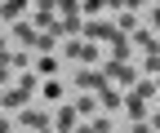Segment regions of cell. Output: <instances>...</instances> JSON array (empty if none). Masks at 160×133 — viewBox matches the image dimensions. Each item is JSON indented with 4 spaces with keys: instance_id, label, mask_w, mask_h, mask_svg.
Returning <instances> with one entry per match:
<instances>
[{
    "instance_id": "cell-15",
    "label": "cell",
    "mask_w": 160,
    "mask_h": 133,
    "mask_svg": "<svg viewBox=\"0 0 160 133\" xmlns=\"http://www.w3.org/2000/svg\"><path fill=\"white\" fill-rule=\"evenodd\" d=\"M80 49H85L80 40H67V45H62V58H71V62H80Z\"/></svg>"
},
{
    "instance_id": "cell-29",
    "label": "cell",
    "mask_w": 160,
    "mask_h": 133,
    "mask_svg": "<svg viewBox=\"0 0 160 133\" xmlns=\"http://www.w3.org/2000/svg\"><path fill=\"white\" fill-rule=\"evenodd\" d=\"M0 5H5V0H0Z\"/></svg>"
},
{
    "instance_id": "cell-25",
    "label": "cell",
    "mask_w": 160,
    "mask_h": 133,
    "mask_svg": "<svg viewBox=\"0 0 160 133\" xmlns=\"http://www.w3.org/2000/svg\"><path fill=\"white\" fill-rule=\"evenodd\" d=\"M36 5H45V9H53V0H36Z\"/></svg>"
},
{
    "instance_id": "cell-24",
    "label": "cell",
    "mask_w": 160,
    "mask_h": 133,
    "mask_svg": "<svg viewBox=\"0 0 160 133\" xmlns=\"http://www.w3.org/2000/svg\"><path fill=\"white\" fill-rule=\"evenodd\" d=\"M125 5H129V9H138V5H147V0H125Z\"/></svg>"
},
{
    "instance_id": "cell-21",
    "label": "cell",
    "mask_w": 160,
    "mask_h": 133,
    "mask_svg": "<svg viewBox=\"0 0 160 133\" xmlns=\"http://www.w3.org/2000/svg\"><path fill=\"white\" fill-rule=\"evenodd\" d=\"M0 133H13V120L9 116H0Z\"/></svg>"
},
{
    "instance_id": "cell-12",
    "label": "cell",
    "mask_w": 160,
    "mask_h": 133,
    "mask_svg": "<svg viewBox=\"0 0 160 133\" xmlns=\"http://www.w3.org/2000/svg\"><path fill=\"white\" fill-rule=\"evenodd\" d=\"M53 13H62V18H80V0H53Z\"/></svg>"
},
{
    "instance_id": "cell-14",
    "label": "cell",
    "mask_w": 160,
    "mask_h": 133,
    "mask_svg": "<svg viewBox=\"0 0 160 133\" xmlns=\"http://www.w3.org/2000/svg\"><path fill=\"white\" fill-rule=\"evenodd\" d=\"M89 129H93V133H111V116H107V111L89 116Z\"/></svg>"
},
{
    "instance_id": "cell-27",
    "label": "cell",
    "mask_w": 160,
    "mask_h": 133,
    "mask_svg": "<svg viewBox=\"0 0 160 133\" xmlns=\"http://www.w3.org/2000/svg\"><path fill=\"white\" fill-rule=\"evenodd\" d=\"M0 31H5V18H0Z\"/></svg>"
},
{
    "instance_id": "cell-22",
    "label": "cell",
    "mask_w": 160,
    "mask_h": 133,
    "mask_svg": "<svg viewBox=\"0 0 160 133\" xmlns=\"http://www.w3.org/2000/svg\"><path fill=\"white\" fill-rule=\"evenodd\" d=\"M151 27H160V5H156V9H151Z\"/></svg>"
},
{
    "instance_id": "cell-10",
    "label": "cell",
    "mask_w": 160,
    "mask_h": 133,
    "mask_svg": "<svg viewBox=\"0 0 160 133\" xmlns=\"http://www.w3.org/2000/svg\"><path fill=\"white\" fill-rule=\"evenodd\" d=\"M129 98H138V102H151L156 98V80H133V93Z\"/></svg>"
},
{
    "instance_id": "cell-16",
    "label": "cell",
    "mask_w": 160,
    "mask_h": 133,
    "mask_svg": "<svg viewBox=\"0 0 160 133\" xmlns=\"http://www.w3.org/2000/svg\"><path fill=\"white\" fill-rule=\"evenodd\" d=\"M142 71L147 75H160V53H147V58H142Z\"/></svg>"
},
{
    "instance_id": "cell-3",
    "label": "cell",
    "mask_w": 160,
    "mask_h": 133,
    "mask_svg": "<svg viewBox=\"0 0 160 133\" xmlns=\"http://www.w3.org/2000/svg\"><path fill=\"white\" fill-rule=\"evenodd\" d=\"M45 124H49V116H45V111H36V107H22V111H18V129L36 133V129H45Z\"/></svg>"
},
{
    "instance_id": "cell-8",
    "label": "cell",
    "mask_w": 160,
    "mask_h": 133,
    "mask_svg": "<svg viewBox=\"0 0 160 133\" xmlns=\"http://www.w3.org/2000/svg\"><path fill=\"white\" fill-rule=\"evenodd\" d=\"M40 98H49L53 107L67 102V84H62V80H45V84H40Z\"/></svg>"
},
{
    "instance_id": "cell-1",
    "label": "cell",
    "mask_w": 160,
    "mask_h": 133,
    "mask_svg": "<svg viewBox=\"0 0 160 133\" xmlns=\"http://www.w3.org/2000/svg\"><path fill=\"white\" fill-rule=\"evenodd\" d=\"M49 129H58V133H76V129H80L76 107H71V102H58V107H53V120H49Z\"/></svg>"
},
{
    "instance_id": "cell-11",
    "label": "cell",
    "mask_w": 160,
    "mask_h": 133,
    "mask_svg": "<svg viewBox=\"0 0 160 133\" xmlns=\"http://www.w3.org/2000/svg\"><path fill=\"white\" fill-rule=\"evenodd\" d=\"M31 62H36V75H45V80L58 71V58H53V53H40V58H31Z\"/></svg>"
},
{
    "instance_id": "cell-9",
    "label": "cell",
    "mask_w": 160,
    "mask_h": 133,
    "mask_svg": "<svg viewBox=\"0 0 160 133\" xmlns=\"http://www.w3.org/2000/svg\"><path fill=\"white\" fill-rule=\"evenodd\" d=\"M71 107H76V116H93V111H98V93H80Z\"/></svg>"
},
{
    "instance_id": "cell-7",
    "label": "cell",
    "mask_w": 160,
    "mask_h": 133,
    "mask_svg": "<svg viewBox=\"0 0 160 133\" xmlns=\"http://www.w3.org/2000/svg\"><path fill=\"white\" fill-rule=\"evenodd\" d=\"M98 107H102V111H120V107H125V93L111 89V84H102V89H98Z\"/></svg>"
},
{
    "instance_id": "cell-6",
    "label": "cell",
    "mask_w": 160,
    "mask_h": 133,
    "mask_svg": "<svg viewBox=\"0 0 160 133\" xmlns=\"http://www.w3.org/2000/svg\"><path fill=\"white\" fill-rule=\"evenodd\" d=\"M27 5H31V0H5V5H0V18H5L9 27L22 22V18H27Z\"/></svg>"
},
{
    "instance_id": "cell-20",
    "label": "cell",
    "mask_w": 160,
    "mask_h": 133,
    "mask_svg": "<svg viewBox=\"0 0 160 133\" xmlns=\"http://www.w3.org/2000/svg\"><path fill=\"white\" fill-rule=\"evenodd\" d=\"M147 124H151V133H160V107L151 111V120H147Z\"/></svg>"
},
{
    "instance_id": "cell-28",
    "label": "cell",
    "mask_w": 160,
    "mask_h": 133,
    "mask_svg": "<svg viewBox=\"0 0 160 133\" xmlns=\"http://www.w3.org/2000/svg\"><path fill=\"white\" fill-rule=\"evenodd\" d=\"M18 133H27V129H18Z\"/></svg>"
},
{
    "instance_id": "cell-4",
    "label": "cell",
    "mask_w": 160,
    "mask_h": 133,
    "mask_svg": "<svg viewBox=\"0 0 160 133\" xmlns=\"http://www.w3.org/2000/svg\"><path fill=\"white\" fill-rule=\"evenodd\" d=\"M27 98H31V93H22L18 84L0 89V107H5V111H22V107H27Z\"/></svg>"
},
{
    "instance_id": "cell-13",
    "label": "cell",
    "mask_w": 160,
    "mask_h": 133,
    "mask_svg": "<svg viewBox=\"0 0 160 133\" xmlns=\"http://www.w3.org/2000/svg\"><path fill=\"white\" fill-rule=\"evenodd\" d=\"M125 116H129V120H142V116H147V102H138V98H125Z\"/></svg>"
},
{
    "instance_id": "cell-19",
    "label": "cell",
    "mask_w": 160,
    "mask_h": 133,
    "mask_svg": "<svg viewBox=\"0 0 160 133\" xmlns=\"http://www.w3.org/2000/svg\"><path fill=\"white\" fill-rule=\"evenodd\" d=\"M129 133H151V124H147V120H133V124H129Z\"/></svg>"
},
{
    "instance_id": "cell-5",
    "label": "cell",
    "mask_w": 160,
    "mask_h": 133,
    "mask_svg": "<svg viewBox=\"0 0 160 133\" xmlns=\"http://www.w3.org/2000/svg\"><path fill=\"white\" fill-rule=\"evenodd\" d=\"M36 36H40V31H31L27 22H13V27H9V45H18V49H31V45H36Z\"/></svg>"
},
{
    "instance_id": "cell-17",
    "label": "cell",
    "mask_w": 160,
    "mask_h": 133,
    "mask_svg": "<svg viewBox=\"0 0 160 133\" xmlns=\"http://www.w3.org/2000/svg\"><path fill=\"white\" fill-rule=\"evenodd\" d=\"M9 84H13V67H9V58H5V62H0V89H9Z\"/></svg>"
},
{
    "instance_id": "cell-23",
    "label": "cell",
    "mask_w": 160,
    "mask_h": 133,
    "mask_svg": "<svg viewBox=\"0 0 160 133\" xmlns=\"http://www.w3.org/2000/svg\"><path fill=\"white\" fill-rule=\"evenodd\" d=\"M107 5H111V9H125V0H107Z\"/></svg>"
},
{
    "instance_id": "cell-2",
    "label": "cell",
    "mask_w": 160,
    "mask_h": 133,
    "mask_svg": "<svg viewBox=\"0 0 160 133\" xmlns=\"http://www.w3.org/2000/svg\"><path fill=\"white\" fill-rule=\"evenodd\" d=\"M102 84H107L102 67H80V71H76V89H80V93H98Z\"/></svg>"
},
{
    "instance_id": "cell-26",
    "label": "cell",
    "mask_w": 160,
    "mask_h": 133,
    "mask_svg": "<svg viewBox=\"0 0 160 133\" xmlns=\"http://www.w3.org/2000/svg\"><path fill=\"white\" fill-rule=\"evenodd\" d=\"M76 133H93V129H89V124H80V129H76Z\"/></svg>"
},
{
    "instance_id": "cell-18",
    "label": "cell",
    "mask_w": 160,
    "mask_h": 133,
    "mask_svg": "<svg viewBox=\"0 0 160 133\" xmlns=\"http://www.w3.org/2000/svg\"><path fill=\"white\" fill-rule=\"evenodd\" d=\"M102 5H107V0H80V9H85L89 18H98V9H102Z\"/></svg>"
}]
</instances>
